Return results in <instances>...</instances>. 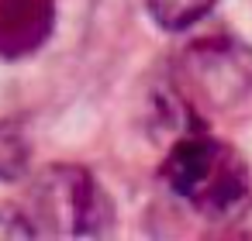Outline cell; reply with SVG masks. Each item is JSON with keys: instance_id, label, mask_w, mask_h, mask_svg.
I'll return each instance as SVG.
<instances>
[{"instance_id": "obj_3", "label": "cell", "mask_w": 252, "mask_h": 241, "mask_svg": "<svg viewBox=\"0 0 252 241\" xmlns=\"http://www.w3.org/2000/svg\"><path fill=\"white\" fill-rule=\"evenodd\" d=\"M56 28V0H0V59L38 52Z\"/></svg>"}, {"instance_id": "obj_4", "label": "cell", "mask_w": 252, "mask_h": 241, "mask_svg": "<svg viewBox=\"0 0 252 241\" xmlns=\"http://www.w3.org/2000/svg\"><path fill=\"white\" fill-rule=\"evenodd\" d=\"M214 7H218V0H149V11H152L156 25L169 28V31L190 28L193 21H200Z\"/></svg>"}, {"instance_id": "obj_1", "label": "cell", "mask_w": 252, "mask_h": 241, "mask_svg": "<svg viewBox=\"0 0 252 241\" xmlns=\"http://www.w3.org/2000/svg\"><path fill=\"white\" fill-rule=\"evenodd\" d=\"M169 189L187 200L193 210L207 217H228L245 207L249 200V169L235 148L207 138L190 134L180 138L162 165Z\"/></svg>"}, {"instance_id": "obj_2", "label": "cell", "mask_w": 252, "mask_h": 241, "mask_svg": "<svg viewBox=\"0 0 252 241\" xmlns=\"http://www.w3.org/2000/svg\"><path fill=\"white\" fill-rule=\"evenodd\" d=\"M32 214L42 217L52 231L87 234V231H94V220L100 217V196H97L90 176H83L76 169H52L35 186Z\"/></svg>"}]
</instances>
